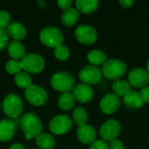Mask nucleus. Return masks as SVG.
Listing matches in <instances>:
<instances>
[{
    "label": "nucleus",
    "instance_id": "obj_17",
    "mask_svg": "<svg viewBox=\"0 0 149 149\" xmlns=\"http://www.w3.org/2000/svg\"><path fill=\"white\" fill-rule=\"evenodd\" d=\"M6 31L8 36L16 41L23 40L27 35L26 28L21 23L18 22H11L10 25L7 27Z\"/></svg>",
    "mask_w": 149,
    "mask_h": 149
},
{
    "label": "nucleus",
    "instance_id": "obj_18",
    "mask_svg": "<svg viewBox=\"0 0 149 149\" xmlns=\"http://www.w3.org/2000/svg\"><path fill=\"white\" fill-rule=\"evenodd\" d=\"M75 5L79 12L89 15L98 10L100 2L97 0H78L76 1Z\"/></svg>",
    "mask_w": 149,
    "mask_h": 149
},
{
    "label": "nucleus",
    "instance_id": "obj_4",
    "mask_svg": "<svg viewBox=\"0 0 149 149\" xmlns=\"http://www.w3.org/2000/svg\"><path fill=\"white\" fill-rule=\"evenodd\" d=\"M39 39L44 45L51 48H56L58 45H63L64 35L58 28L47 26L39 32Z\"/></svg>",
    "mask_w": 149,
    "mask_h": 149
},
{
    "label": "nucleus",
    "instance_id": "obj_26",
    "mask_svg": "<svg viewBox=\"0 0 149 149\" xmlns=\"http://www.w3.org/2000/svg\"><path fill=\"white\" fill-rule=\"evenodd\" d=\"M15 83L18 87L26 90L32 85V79L29 73L25 72H21L15 75Z\"/></svg>",
    "mask_w": 149,
    "mask_h": 149
},
{
    "label": "nucleus",
    "instance_id": "obj_27",
    "mask_svg": "<svg viewBox=\"0 0 149 149\" xmlns=\"http://www.w3.org/2000/svg\"><path fill=\"white\" fill-rule=\"evenodd\" d=\"M72 120L79 127L86 125L88 120V115L86 109L83 107H77L72 112Z\"/></svg>",
    "mask_w": 149,
    "mask_h": 149
},
{
    "label": "nucleus",
    "instance_id": "obj_9",
    "mask_svg": "<svg viewBox=\"0 0 149 149\" xmlns=\"http://www.w3.org/2000/svg\"><path fill=\"white\" fill-rule=\"evenodd\" d=\"M121 132V124L116 120H108L105 121L100 128L101 139L107 142H111L118 138Z\"/></svg>",
    "mask_w": 149,
    "mask_h": 149
},
{
    "label": "nucleus",
    "instance_id": "obj_13",
    "mask_svg": "<svg viewBox=\"0 0 149 149\" xmlns=\"http://www.w3.org/2000/svg\"><path fill=\"white\" fill-rule=\"evenodd\" d=\"M120 104L121 100L120 97L114 93H108L101 99L100 102V108L102 113L110 115L115 113L119 110Z\"/></svg>",
    "mask_w": 149,
    "mask_h": 149
},
{
    "label": "nucleus",
    "instance_id": "obj_16",
    "mask_svg": "<svg viewBox=\"0 0 149 149\" xmlns=\"http://www.w3.org/2000/svg\"><path fill=\"white\" fill-rule=\"evenodd\" d=\"M16 132L14 122L10 119H3L0 120V141H10Z\"/></svg>",
    "mask_w": 149,
    "mask_h": 149
},
{
    "label": "nucleus",
    "instance_id": "obj_34",
    "mask_svg": "<svg viewBox=\"0 0 149 149\" xmlns=\"http://www.w3.org/2000/svg\"><path fill=\"white\" fill-rule=\"evenodd\" d=\"M72 3L73 2L72 0H59V1H58V5L61 10H64V11H65L72 7Z\"/></svg>",
    "mask_w": 149,
    "mask_h": 149
},
{
    "label": "nucleus",
    "instance_id": "obj_21",
    "mask_svg": "<svg viewBox=\"0 0 149 149\" xmlns=\"http://www.w3.org/2000/svg\"><path fill=\"white\" fill-rule=\"evenodd\" d=\"M79 18V12L76 8L71 7L70 9L65 10L61 16V22L66 27L73 26Z\"/></svg>",
    "mask_w": 149,
    "mask_h": 149
},
{
    "label": "nucleus",
    "instance_id": "obj_32",
    "mask_svg": "<svg viewBox=\"0 0 149 149\" xmlns=\"http://www.w3.org/2000/svg\"><path fill=\"white\" fill-rule=\"evenodd\" d=\"M90 149H109V145L103 140H98L91 144Z\"/></svg>",
    "mask_w": 149,
    "mask_h": 149
},
{
    "label": "nucleus",
    "instance_id": "obj_33",
    "mask_svg": "<svg viewBox=\"0 0 149 149\" xmlns=\"http://www.w3.org/2000/svg\"><path fill=\"white\" fill-rule=\"evenodd\" d=\"M140 96L143 101V103H149V86H147L141 88L140 92Z\"/></svg>",
    "mask_w": 149,
    "mask_h": 149
},
{
    "label": "nucleus",
    "instance_id": "obj_31",
    "mask_svg": "<svg viewBox=\"0 0 149 149\" xmlns=\"http://www.w3.org/2000/svg\"><path fill=\"white\" fill-rule=\"evenodd\" d=\"M9 45V36L6 30L0 29V52L3 51Z\"/></svg>",
    "mask_w": 149,
    "mask_h": 149
},
{
    "label": "nucleus",
    "instance_id": "obj_11",
    "mask_svg": "<svg viewBox=\"0 0 149 149\" xmlns=\"http://www.w3.org/2000/svg\"><path fill=\"white\" fill-rule=\"evenodd\" d=\"M102 72L101 70L93 65H86L83 67L79 72V79L82 82V84L92 86L98 84L102 79Z\"/></svg>",
    "mask_w": 149,
    "mask_h": 149
},
{
    "label": "nucleus",
    "instance_id": "obj_15",
    "mask_svg": "<svg viewBox=\"0 0 149 149\" xmlns=\"http://www.w3.org/2000/svg\"><path fill=\"white\" fill-rule=\"evenodd\" d=\"M76 135L78 140L83 143V144H92L96 141V137H97V133L96 130L93 127H92L91 125L86 124L83 126H80L78 127L77 132H76Z\"/></svg>",
    "mask_w": 149,
    "mask_h": 149
},
{
    "label": "nucleus",
    "instance_id": "obj_30",
    "mask_svg": "<svg viewBox=\"0 0 149 149\" xmlns=\"http://www.w3.org/2000/svg\"><path fill=\"white\" fill-rule=\"evenodd\" d=\"M10 15L6 10H0V29L7 28L10 24Z\"/></svg>",
    "mask_w": 149,
    "mask_h": 149
},
{
    "label": "nucleus",
    "instance_id": "obj_14",
    "mask_svg": "<svg viewBox=\"0 0 149 149\" xmlns=\"http://www.w3.org/2000/svg\"><path fill=\"white\" fill-rule=\"evenodd\" d=\"M72 95L79 103L86 104L91 102L94 98V92L93 89L87 85L85 84H79L74 86L72 90Z\"/></svg>",
    "mask_w": 149,
    "mask_h": 149
},
{
    "label": "nucleus",
    "instance_id": "obj_19",
    "mask_svg": "<svg viewBox=\"0 0 149 149\" xmlns=\"http://www.w3.org/2000/svg\"><path fill=\"white\" fill-rule=\"evenodd\" d=\"M123 102L125 106L130 109H139L144 106V103L140 96V93L133 90L123 97Z\"/></svg>",
    "mask_w": 149,
    "mask_h": 149
},
{
    "label": "nucleus",
    "instance_id": "obj_1",
    "mask_svg": "<svg viewBox=\"0 0 149 149\" xmlns=\"http://www.w3.org/2000/svg\"><path fill=\"white\" fill-rule=\"evenodd\" d=\"M20 126L24 134L25 140L30 141L42 134L43 124L38 116L31 112L24 113L20 120Z\"/></svg>",
    "mask_w": 149,
    "mask_h": 149
},
{
    "label": "nucleus",
    "instance_id": "obj_6",
    "mask_svg": "<svg viewBox=\"0 0 149 149\" xmlns=\"http://www.w3.org/2000/svg\"><path fill=\"white\" fill-rule=\"evenodd\" d=\"M22 68L27 73L38 74L43 72L45 66V62L44 58L38 53H29L26 54L21 59Z\"/></svg>",
    "mask_w": 149,
    "mask_h": 149
},
{
    "label": "nucleus",
    "instance_id": "obj_25",
    "mask_svg": "<svg viewBox=\"0 0 149 149\" xmlns=\"http://www.w3.org/2000/svg\"><path fill=\"white\" fill-rule=\"evenodd\" d=\"M36 144L40 149H53L56 141L52 135L49 134H41L36 138Z\"/></svg>",
    "mask_w": 149,
    "mask_h": 149
},
{
    "label": "nucleus",
    "instance_id": "obj_3",
    "mask_svg": "<svg viewBox=\"0 0 149 149\" xmlns=\"http://www.w3.org/2000/svg\"><path fill=\"white\" fill-rule=\"evenodd\" d=\"M75 85L74 77L67 72H58L52 75L51 79L52 87L62 93H70L73 90Z\"/></svg>",
    "mask_w": 149,
    "mask_h": 149
},
{
    "label": "nucleus",
    "instance_id": "obj_29",
    "mask_svg": "<svg viewBox=\"0 0 149 149\" xmlns=\"http://www.w3.org/2000/svg\"><path fill=\"white\" fill-rule=\"evenodd\" d=\"M54 56L57 59L60 61H65L70 56V51L67 46L60 45L58 47L54 48Z\"/></svg>",
    "mask_w": 149,
    "mask_h": 149
},
{
    "label": "nucleus",
    "instance_id": "obj_8",
    "mask_svg": "<svg viewBox=\"0 0 149 149\" xmlns=\"http://www.w3.org/2000/svg\"><path fill=\"white\" fill-rule=\"evenodd\" d=\"M24 96L27 101L35 107H41L48 100L47 92L41 86L31 85L24 92Z\"/></svg>",
    "mask_w": 149,
    "mask_h": 149
},
{
    "label": "nucleus",
    "instance_id": "obj_37",
    "mask_svg": "<svg viewBox=\"0 0 149 149\" xmlns=\"http://www.w3.org/2000/svg\"><path fill=\"white\" fill-rule=\"evenodd\" d=\"M9 149H24V147L20 143H15L12 146H10Z\"/></svg>",
    "mask_w": 149,
    "mask_h": 149
},
{
    "label": "nucleus",
    "instance_id": "obj_2",
    "mask_svg": "<svg viewBox=\"0 0 149 149\" xmlns=\"http://www.w3.org/2000/svg\"><path fill=\"white\" fill-rule=\"evenodd\" d=\"M127 72L126 63L120 59H108L102 65V76L110 80H117L121 79Z\"/></svg>",
    "mask_w": 149,
    "mask_h": 149
},
{
    "label": "nucleus",
    "instance_id": "obj_35",
    "mask_svg": "<svg viewBox=\"0 0 149 149\" xmlns=\"http://www.w3.org/2000/svg\"><path fill=\"white\" fill-rule=\"evenodd\" d=\"M109 149H125V145L123 142H121L119 140H114L110 142Z\"/></svg>",
    "mask_w": 149,
    "mask_h": 149
},
{
    "label": "nucleus",
    "instance_id": "obj_12",
    "mask_svg": "<svg viewBox=\"0 0 149 149\" xmlns=\"http://www.w3.org/2000/svg\"><path fill=\"white\" fill-rule=\"evenodd\" d=\"M127 79L130 86L135 88H143L149 83V73L146 69L137 67L129 72Z\"/></svg>",
    "mask_w": 149,
    "mask_h": 149
},
{
    "label": "nucleus",
    "instance_id": "obj_5",
    "mask_svg": "<svg viewBox=\"0 0 149 149\" xmlns=\"http://www.w3.org/2000/svg\"><path fill=\"white\" fill-rule=\"evenodd\" d=\"M24 104L21 98L15 94H8L3 101V111L6 116L10 119H16L19 117L23 112Z\"/></svg>",
    "mask_w": 149,
    "mask_h": 149
},
{
    "label": "nucleus",
    "instance_id": "obj_39",
    "mask_svg": "<svg viewBox=\"0 0 149 149\" xmlns=\"http://www.w3.org/2000/svg\"><path fill=\"white\" fill-rule=\"evenodd\" d=\"M148 142H149V135H148Z\"/></svg>",
    "mask_w": 149,
    "mask_h": 149
},
{
    "label": "nucleus",
    "instance_id": "obj_7",
    "mask_svg": "<svg viewBox=\"0 0 149 149\" xmlns=\"http://www.w3.org/2000/svg\"><path fill=\"white\" fill-rule=\"evenodd\" d=\"M72 128V120L69 116L60 114L53 117L49 122V129L51 133L56 135H63L70 132Z\"/></svg>",
    "mask_w": 149,
    "mask_h": 149
},
{
    "label": "nucleus",
    "instance_id": "obj_38",
    "mask_svg": "<svg viewBox=\"0 0 149 149\" xmlns=\"http://www.w3.org/2000/svg\"><path fill=\"white\" fill-rule=\"evenodd\" d=\"M146 70H147V72L149 73V59L148 61V63H147V69Z\"/></svg>",
    "mask_w": 149,
    "mask_h": 149
},
{
    "label": "nucleus",
    "instance_id": "obj_23",
    "mask_svg": "<svg viewBox=\"0 0 149 149\" xmlns=\"http://www.w3.org/2000/svg\"><path fill=\"white\" fill-rule=\"evenodd\" d=\"M87 60L91 65L98 67L99 65H103L107 59V55L102 51L94 49L88 52Z\"/></svg>",
    "mask_w": 149,
    "mask_h": 149
},
{
    "label": "nucleus",
    "instance_id": "obj_20",
    "mask_svg": "<svg viewBox=\"0 0 149 149\" xmlns=\"http://www.w3.org/2000/svg\"><path fill=\"white\" fill-rule=\"evenodd\" d=\"M7 51L12 59L19 60L25 56V47L20 41L12 40L10 42L7 46Z\"/></svg>",
    "mask_w": 149,
    "mask_h": 149
},
{
    "label": "nucleus",
    "instance_id": "obj_36",
    "mask_svg": "<svg viewBox=\"0 0 149 149\" xmlns=\"http://www.w3.org/2000/svg\"><path fill=\"white\" fill-rule=\"evenodd\" d=\"M120 4L125 8V9H128V8H131L134 4V2L133 0H120Z\"/></svg>",
    "mask_w": 149,
    "mask_h": 149
},
{
    "label": "nucleus",
    "instance_id": "obj_22",
    "mask_svg": "<svg viewBox=\"0 0 149 149\" xmlns=\"http://www.w3.org/2000/svg\"><path fill=\"white\" fill-rule=\"evenodd\" d=\"M113 93L116 94L118 97H125L127 93H129L131 90V86L128 83V81L120 79L117 80H114L112 86Z\"/></svg>",
    "mask_w": 149,
    "mask_h": 149
},
{
    "label": "nucleus",
    "instance_id": "obj_24",
    "mask_svg": "<svg viewBox=\"0 0 149 149\" xmlns=\"http://www.w3.org/2000/svg\"><path fill=\"white\" fill-rule=\"evenodd\" d=\"M75 99L71 93H62L58 100V106L63 111H70L75 105Z\"/></svg>",
    "mask_w": 149,
    "mask_h": 149
},
{
    "label": "nucleus",
    "instance_id": "obj_28",
    "mask_svg": "<svg viewBox=\"0 0 149 149\" xmlns=\"http://www.w3.org/2000/svg\"><path fill=\"white\" fill-rule=\"evenodd\" d=\"M5 70L9 74L17 75V73L21 72L22 70H23L21 61L20 60H16V59L9 60L5 65Z\"/></svg>",
    "mask_w": 149,
    "mask_h": 149
},
{
    "label": "nucleus",
    "instance_id": "obj_10",
    "mask_svg": "<svg viewBox=\"0 0 149 149\" xmlns=\"http://www.w3.org/2000/svg\"><path fill=\"white\" fill-rule=\"evenodd\" d=\"M74 36L80 44L85 45H91L94 44L98 38L97 31L88 24H81L78 26L75 29Z\"/></svg>",
    "mask_w": 149,
    "mask_h": 149
}]
</instances>
